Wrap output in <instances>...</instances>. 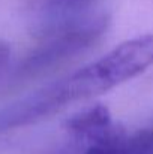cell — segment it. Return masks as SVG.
I'll return each instance as SVG.
<instances>
[{"instance_id": "obj_4", "label": "cell", "mask_w": 153, "mask_h": 154, "mask_svg": "<svg viewBox=\"0 0 153 154\" xmlns=\"http://www.w3.org/2000/svg\"><path fill=\"white\" fill-rule=\"evenodd\" d=\"M9 57H11V47L6 42L0 41V72L6 67V64L9 61Z\"/></svg>"}, {"instance_id": "obj_3", "label": "cell", "mask_w": 153, "mask_h": 154, "mask_svg": "<svg viewBox=\"0 0 153 154\" xmlns=\"http://www.w3.org/2000/svg\"><path fill=\"white\" fill-rule=\"evenodd\" d=\"M93 0H47V5L51 11L66 14V12H77L87 5H90Z\"/></svg>"}, {"instance_id": "obj_1", "label": "cell", "mask_w": 153, "mask_h": 154, "mask_svg": "<svg viewBox=\"0 0 153 154\" xmlns=\"http://www.w3.org/2000/svg\"><path fill=\"white\" fill-rule=\"evenodd\" d=\"M153 66V35L122 42L104 57L0 111V130L35 123L78 100L105 93Z\"/></svg>"}, {"instance_id": "obj_2", "label": "cell", "mask_w": 153, "mask_h": 154, "mask_svg": "<svg viewBox=\"0 0 153 154\" xmlns=\"http://www.w3.org/2000/svg\"><path fill=\"white\" fill-rule=\"evenodd\" d=\"M107 27L108 15L104 12L78 14L53 24L24 60L20 67L21 72L24 75H38L59 66L96 44Z\"/></svg>"}]
</instances>
